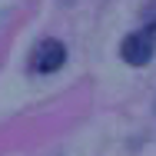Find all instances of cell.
Wrapping results in <instances>:
<instances>
[{
    "label": "cell",
    "mask_w": 156,
    "mask_h": 156,
    "mask_svg": "<svg viewBox=\"0 0 156 156\" xmlns=\"http://www.w3.org/2000/svg\"><path fill=\"white\" fill-rule=\"evenodd\" d=\"M63 63H66V47L60 40H40L33 47V57H30V70L47 76V73H57Z\"/></svg>",
    "instance_id": "cell-2"
},
{
    "label": "cell",
    "mask_w": 156,
    "mask_h": 156,
    "mask_svg": "<svg viewBox=\"0 0 156 156\" xmlns=\"http://www.w3.org/2000/svg\"><path fill=\"white\" fill-rule=\"evenodd\" d=\"M156 53V33L153 30H133L129 37H123L120 43V57H123L129 66H146Z\"/></svg>",
    "instance_id": "cell-1"
},
{
    "label": "cell",
    "mask_w": 156,
    "mask_h": 156,
    "mask_svg": "<svg viewBox=\"0 0 156 156\" xmlns=\"http://www.w3.org/2000/svg\"><path fill=\"white\" fill-rule=\"evenodd\" d=\"M143 27L156 33V0H150V3L143 7Z\"/></svg>",
    "instance_id": "cell-3"
}]
</instances>
